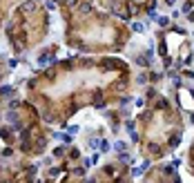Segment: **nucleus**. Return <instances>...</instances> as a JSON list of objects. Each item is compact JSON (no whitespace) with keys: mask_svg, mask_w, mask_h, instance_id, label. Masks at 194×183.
Wrapping results in <instances>:
<instances>
[{"mask_svg":"<svg viewBox=\"0 0 194 183\" xmlns=\"http://www.w3.org/2000/svg\"><path fill=\"white\" fill-rule=\"evenodd\" d=\"M105 67H114V69H121L123 63L116 60V58H105Z\"/></svg>","mask_w":194,"mask_h":183,"instance_id":"nucleus-1","label":"nucleus"},{"mask_svg":"<svg viewBox=\"0 0 194 183\" xmlns=\"http://www.w3.org/2000/svg\"><path fill=\"white\" fill-rule=\"evenodd\" d=\"M114 147H116V152H125V150H127V143H125V141H116Z\"/></svg>","mask_w":194,"mask_h":183,"instance_id":"nucleus-2","label":"nucleus"},{"mask_svg":"<svg viewBox=\"0 0 194 183\" xmlns=\"http://www.w3.org/2000/svg\"><path fill=\"white\" fill-rule=\"evenodd\" d=\"M132 29H134L136 34H143V31H145V25H143V22H132Z\"/></svg>","mask_w":194,"mask_h":183,"instance_id":"nucleus-3","label":"nucleus"},{"mask_svg":"<svg viewBox=\"0 0 194 183\" xmlns=\"http://www.w3.org/2000/svg\"><path fill=\"white\" fill-rule=\"evenodd\" d=\"M78 9H81L83 14H89V11H92V5H89V2H83V5H81Z\"/></svg>","mask_w":194,"mask_h":183,"instance_id":"nucleus-4","label":"nucleus"},{"mask_svg":"<svg viewBox=\"0 0 194 183\" xmlns=\"http://www.w3.org/2000/svg\"><path fill=\"white\" fill-rule=\"evenodd\" d=\"M11 94H14L11 87H2V89H0V96H11Z\"/></svg>","mask_w":194,"mask_h":183,"instance_id":"nucleus-5","label":"nucleus"},{"mask_svg":"<svg viewBox=\"0 0 194 183\" xmlns=\"http://www.w3.org/2000/svg\"><path fill=\"white\" fill-rule=\"evenodd\" d=\"M98 150H100V152H107V150H110V143H107V141H103L100 145H98Z\"/></svg>","mask_w":194,"mask_h":183,"instance_id":"nucleus-6","label":"nucleus"},{"mask_svg":"<svg viewBox=\"0 0 194 183\" xmlns=\"http://www.w3.org/2000/svg\"><path fill=\"white\" fill-rule=\"evenodd\" d=\"M121 161H125V163H132V156H129V154H125V152H121Z\"/></svg>","mask_w":194,"mask_h":183,"instance_id":"nucleus-7","label":"nucleus"},{"mask_svg":"<svg viewBox=\"0 0 194 183\" xmlns=\"http://www.w3.org/2000/svg\"><path fill=\"white\" fill-rule=\"evenodd\" d=\"M33 9V2H25L22 5V11H31Z\"/></svg>","mask_w":194,"mask_h":183,"instance_id":"nucleus-8","label":"nucleus"},{"mask_svg":"<svg viewBox=\"0 0 194 183\" xmlns=\"http://www.w3.org/2000/svg\"><path fill=\"white\" fill-rule=\"evenodd\" d=\"M54 154H56V156H62V154H65V150H62V147H56Z\"/></svg>","mask_w":194,"mask_h":183,"instance_id":"nucleus-9","label":"nucleus"},{"mask_svg":"<svg viewBox=\"0 0 194 183\" xmlns=\"http://www.w3.org/2000/svg\"><path fill=\"white\" fill-rule=\"evenodd\" d=\"M89 145H92V147H98L100 143H98V139H92V141H89Z\"/></svg>","mask_w":194,"mask_h":183,"instance_id":"nucleus-10","label":"nucleus"},{"mask_svg":"<svg viewBox=\"0 0 194 183\" xmlns=\"http://www.w3.org/2000/svg\"><path fill=\"white\" fill-rule=\"evenodd\" d=\"M65 2L69 5V7H76V5H78V0H65Z\"/></svg>","mask_w":194,"mask_h":183,"instance_id":"nucleus-11","label":"nucleus"}]
</instances>
